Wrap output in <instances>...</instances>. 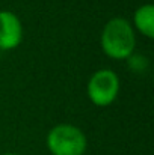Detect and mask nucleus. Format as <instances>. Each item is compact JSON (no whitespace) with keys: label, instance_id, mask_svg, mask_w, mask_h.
<instances>
[{"label":"nucleus","instance_id":"nucleus-8","mask_svg":"<svg viewBox=\"0 0 154 155\" xmlns=\"http://www.w3.org/2000/svg\"><path fill=\"white\" fill-rule=\"evenodd\" d=\"M85 155H86V154H85Z\"/></svg>","mask_w":154,"mask_h":155},{"label":"nucleus","instance_id":"nucleus-1","mask_svg":"<svg viewBox=\"0 0 154 155\" xmlns=\"http://www.w3.org/2000/svg\"><path fill=\"white\" fill-rule=\"evenodd\" d=\"M101 51L113 60H125L136 50V32L124 17L110 18L100 35Z\"/></svg>","mask_w":154,"mask_h":155},{"label":"nucleus","instance_id":"nucleus-4","mask_svg":"<svg viewBox=\"0 0 154 155\" xmlns=\"http://www.w3.org/2000/svg\"><path fill=\"white\" fill-rule=\"evenodd\" d=\"M23 23L12 11H0V50H15L23 42Z\"/></svg>","mask_w":154,"mask_h":155},{"label":"nucleus","instance_id":"nucleus-2","mask_svg":"<svg viewBox=\"0 0 154 155\" xmlns=\"http://www.w3.org/2000/svg\"><path fill=\"white\" fill-rule=\"evenodd\" d=\"M46 146L51 155H85L88 139L82 128L73 124H57L47 133Z\"/></svg>","mask_w":154,"mask_h":155},{"label":"nucleus","instance_id":"nucleus-3","mask_svg":"<svg viewBox=\"0 0 154 155\" xmlns=\"http://www.w3.org/2000/svg\"><path fill=\"white\" fill-rule=\"evenodd\" d=\"M121 89V80L113 69L101 68L95 71L86 84L88 100L97 107H109L116 101Z\"/></svg>","mask_w":154,"mask_h":155},{"label":"nucleus","instance_id":"nucleus-6","mask_svg":"<svg viewBox=\"0 0 154 155\" xmlns=\"http://www.w3.org/2000/svg\"><path fill=\"white\" fill-rule=\"evenodd\" d=\"M125 62H127L128 71H132L135 74H145L150 68V59L139 53H133L132 56H128L125 59Z\"/></svg>","mask_w":154,"mask_h":155},{"label":"nucleus","instance_id":"nucleus-5","mask_svg":"<svg viewBox=\"0 0 154 155\" xmlns=\"http://www.w3.org/2000/svg\"><path fill=\"white\" fill-rule=\"evenodd\" d=\"M132 27L135 29V32L141 33L147 39H153L154 38V6L151 3H145V5H141L139 8H136V11L133 12Z\"/></svg>","mask_w":154,"mask_h":155},{"label":"nucleus","instance_id":"nucleus-7","mask_svg":"<svg viewBox=\"0 0 154 155\" xmlns=\"http://www.w3.org/2000/svg\"><path fill=\"white\" fill-rule=\"evenodd\" d=\"M2 155H20V154H15V152H5V154Z\"/></svg>","mask_w":154,"mask_h":155}]
</instances>
